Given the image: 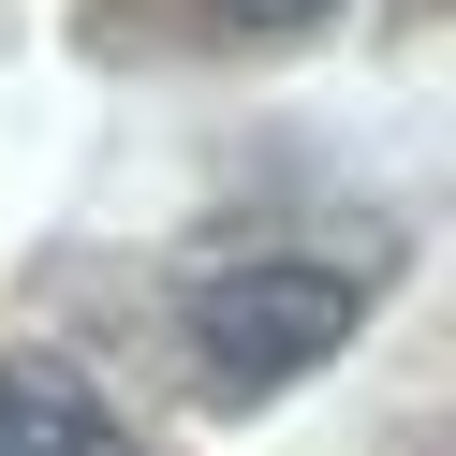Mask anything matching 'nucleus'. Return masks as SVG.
Returning <instances> with one entry per match:
<instances>
[{"label": "nucleus", "instance_id": "1", "mask_svg": "<svg viewBox=\"0 0 456 456\" xmlns=\"http://www.w3.org/2000/svg\"><path fill=\"white\" fill-rule=\"evenodd\" d=\"M354 324H368V265H338V250H236V265L191 280V368H207V397H280Z\"/></svg>", "mask_w": 456, "mask_h": 456}, {"label": "nucleus", "instance_id": "2", "mask_svg": "<svg viewBox=\"0 0 456 456\" xmlns=\"http://www.w3.org/2000/svg\"><path fill=\"white\" fill-rule=\"evenodd\" d=\"M0 456H133V442H118V412H103V383L15 354L0 368Z\"/></svg>", "mask_w": 456, "mask_h": 456}, {"label": "nucleus", "instance_id": "3", "mask_svg": "<svg viewBox=\"0 0 456 456\" xmlns=\"http://www.w3.org/2000/svg\"><path fill=\"white\" fill-rule=\"evenodd\" d=\"M221 15H236V30H309L324 0H221Z\"/></svg>", "mask_w": 456, "mask_h": 456}]
</instances>
